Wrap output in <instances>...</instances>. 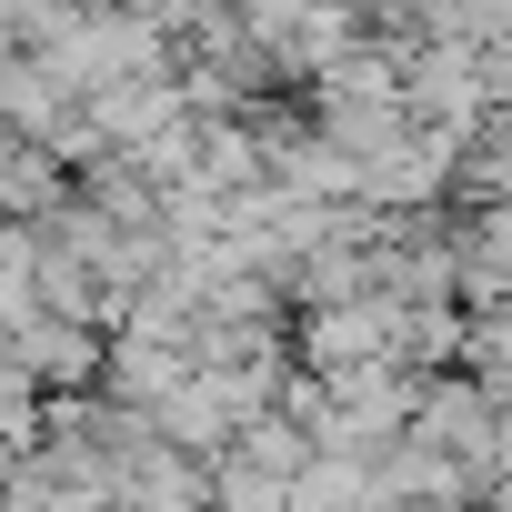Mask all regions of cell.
Masks as SVG:
<instances>
[{
    "label": "cell",
    "mask_w": 512,
    "mask_h": 512,
    "mask_svg": "<svg viewBox=\"0 0 512 512\" xmlns=\"http://www.w3.org/2000/svg\"><path fill=\"white\" fill-rule=\"evenodd\" d=\"M392 332H402V292L312 302V312H292V362L302 372H362V362H392Z\"/></svg>",
    "instance_id": "cell-1"
},
{
    "label": "cell",
    "mask_w": 512,
    "mask_h": 512,
    "mask_svg": "<svg viewBox=\"0 0 512 512\" xmlns=\"http://www.w3.org/2000/svg\"><path fill=\"white\" fill-rule=\"evenodd\" d=\"M412 111L472 141V131L502 111V91H492V51H482V41H422V51H412Z\"/></svg>",
    "instance_id": "cell-2"
},
{
    "label": "cell",
    "mask_w": 512,
    "mask_h": 512,
    "mask_svg": "<svg viewBox=\"0 0 512 512\" xmlns=\"http://www.w3.org/2000/svg\"><path fill=\"white\" fill-rule=\"evenodd\" d=\"M11 362H31L51 392H101L111 382V332L101 322H21Z\"/></svg>",
    "instance_id": "cell-3"
},
{
    "label": "cell",
    "mask_w": 512,
    "mask_h": 512,
    "mask_svg": "<svg viewBox=\"0 0 512 512\" xmlns=\"http://www.w3.org/2000/svg\"><path fill=\"white\" fill-rule=\"evenodd\" d=\"M191 372H201V342H181V332H111V382H101V392L161 412Z\"/></svg>",
    "instance_id": "cell-4"
},
{
    "label": "cell",
    "mask_w": 512,
    "mask_h": 512,
    "mask_svg": "<svg viewBox=\"0 0 512 512\" xmlns=\"http://www.w3.org/2000/svg\"><path fill=\"white\" fill-rule=\"evenodd\" d=\"M71 191H81V171H71L51 141H31V131L0 141V201H11V221H51Z\"/></svg>",
    "instance_id": "cell-5"
},
{
    "label": "cell",
    "mask_w": 512,
    "mask_h": 512,
    "mask_svg": "<svg viewBox=\"0 0 512 512\" xmlns=\"http://www.w3.org/2000/svg\"><path fill=\"white\" fill-rule=\"evenodd\" d=\"M482 201H512V111H492L462 151V211H482Z\"/></svg>",
    "instance_id": "cell-6"
},
{
    "label": "cell",
    "mask_w": 512,
    "mask_h": 512,
    "mask_svg": "<svg viewBox=\"0 0 512 512\" xmlns=\"http://www.w3.org/2000/svg\"><path fill=\"white\" fill-rule=\"evenodd\" d=\"M462 372H482V382L512 402V302H502V312H472V352H462Z\"/></svg>",
    "instance_id": "cell-7"
}]
</instances>
